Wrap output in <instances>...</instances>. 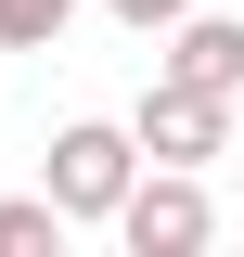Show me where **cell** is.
Listing matches in <instances>:
<instances>
[{"label": "cell", "instance_id": "6da1fadb", "mask_svg": "<svg viewBox=\"0 0 244 257\" xmlns=\"http://www.w3.org/2000/svg\"><path fill=\"white\" fill-rule=\"evenodd\" d=\"M39 180L64 193V219H116L129 193H142V128H103V116L52 128V155H39Z\"/></svg>", "mask_w": 244, "mask_h": 257}, {"label": "cell", "instance_id": "52a82bcc", "mask_svg": "<svg viewBox=\"0 0 244 257\" xmlns=\"http://www.w3.org/2000/svg\"><path fill=\"white\" fill-rule=\"evenodd\" d=\"M103 13H116L129 39H167V26H180V13H206V0H103Z\"/></svg>", "mask_w": 244, "mask_h": 257}, {"label": "cell", "instance_id": "277c9868", "mask_svg": "<svg viewBox=\"0 0 244 257\" xmlns=\"http://www.w3.org/2000/svg\"><path fill=\"white\" fill-rule=\"evenodd\" d=\"M154 77H193V90H231L244 103V26H231V13H180L167 52H154Z\"/></svg>", "mask_w": 244, "mask_h": 257}, {"label": "cell", "instance_id": "8992f818", "mask_svg": "<svg viewBox=\"0 0 244 257\" xmlns=\"http://www.w3.org/2000/svg\"><path fill=\"white\" fill-rule=\"evenodd\" d=\"M77 26V0H0V52H52Z\"/></svg>", "mask_w": 244, "mask_h": 257}, {"label": "cell", "instance_id": "3957f363", "mask_svg": "<svg viewBox=\"0 0 244 257\" xmlns=\"http://www.w3.org/2000/svg\"><path fill=\"white\" fill-rule=\"evenodd\" d=\"M129 128H142V155H154V167H206L218 142H231V90H193V77H154Z\"/></svg>", "mask_w": 244, "mask_h": 257}, {"label": "cell", "instance_id": "7a4b0ae2", "mask_svg": "<svg viewBox=\"0 0 244 257\" xmlns=\"http://www.w3.org/2000/svg\"><path fill=\"white\" fill-rule=\"evenodd\" d=\"M206 231H218V206H206L193 167H142V193L116 206V244H129V257H193Z\"/></svg>", "mask_w": 244, "mask_h": 257}, {"label": "cell", "instance_id": "5b68a950", "mask_svg": "<svg viewBox=\"0 0 244 257\" xmlns=\"http://www.w3.org/2000/svg\"><path fill=\"white\" fill-rule=\"evenodd\" d=\"M64 231H77V219H64L52 180H39V193H0V257H64Z\"/></svg>", "mask_w": 244, "mask_h": 257}]
</instances>
